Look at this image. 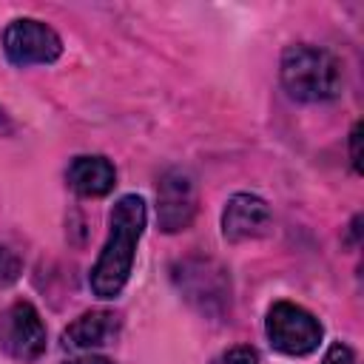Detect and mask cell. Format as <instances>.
<instances>
[{"mask_svg": "<svg viewBox=\"0 0 364 364\" xmlns=\"http://www.w3.org/2000/svg\"><path fill=\"white\" fill-rule=\"evenodd\" d=\"M145 219H148L145 199L136 193H128L114 205L111 219H108V228H111L108 242L102 245L97 264L91 267V276H88L94 296H100V299L119 296V290L125 287V282L131 276L134 253H136V242L145 230Z\"/></svg>", "mask_w": 364, "mask_h": 364, "instance_id": "obj_1", "label": "cell"}, {"mask_svg": "<svg viewBox=\"0 0 364 364\" xmlns=\"http://www.w3.org/2000/svg\"><path fill=\"white\" fill-rule=\"evenodd\" d=\"M282 85L293 100L327 102L341 94L344 71L336 54L318 46H290L282 54Z\"/></svg>", "mask_w": 364, "mask_h": 364, "instance_id": "obj_2", "label": "cell"}, {"mask_svg": "<svg viewBox=\"0 0 364 364\" xmlns=\"http://www.w3.org/2000/svg\"><path fill=\"white\" fill-rule=\"evenodd\" d=\"M267 338L284 355H307L321 341V324L313 313L293 301H276L267 313Z\"/></svg>", "mask_w": 364, "mask_h": 364, "instance_id": "obj_3", "label": "cell"}, {"mask_svg": "<svg viewBox=\"0 0 364 364\" xmlns=\"http://www.w3.org/2000/svg\"><path fill=\"white\" fill-rule=\"evenodd\" d=\"M179 290L191 304H196L202 313L219 316L230 304V279L228 270L210 259H188L173 273Z\"/></svg>", "mask_w": 364, "mask_h": 364, "instance_id": "obj_4", "label": "cell"}, {"mask_svg": "<svg viewBox=\"0 0 364 364\" xmlns=\"http://www.w3.org/2000/svg\"><path fill=\"white\" fill-rule=\"evenodd\" d=\"M3 51L14 65H46L63 54V40L51 26L34 17H17L3 31Z\"/></svg>", "mask_w": 364, "mask_h": 364, "instance_id": "obj_5", "label": "cell"}, {"mask_svg": "<svg viewBox=\"0 0 364 364\" xmlns=\"http://www.w3.org/2000/svg\"><path fill=\"white\" fill-rule=\"evenodd\" d=\"M196 213V185L188 171L171 168L159 176L156 185V222L159 230L176 233L193 222Z\"/></svg>", "mask_w": 364, "mask_h": 364, "instance_id": "obj_6", "label": "cell"}, {"mask_svg": "<svg viewBox=\"0 0 364 364\" xmlns=\"http://www.w3.org/2000/svg\"><path fill=\"white\" fill-rule=\"evenodd\" d=\"M3 338L6 350L17 361H37L46 353V327L34 304L14 301L3 321Z\"/></svg>", "mask_w": 364, "mask_h": 364, "instance_id": "obj_7", "label": "cell"}, {"mask_svg": "<svg viewBox=\"0 0 364 364\" xmlns=\"http://www.w3.org/2000/svg\"><path fill=\"white\" fill-rule=\"evenodd\" d=\"M270 228V208L256 193H233L222 210V236L228 242L256 239Z\"/></svg>", "mask_w": 364, "mask_h": 364, "instance_id": "obj_8", "label": "cell"}, {"mask_svg": "<svg viewBox=\"0 0 364 364\" xmlns=\"http://www.w3.org/2000/svg\"><path fill=\"white\" fill-rule=\"evenodd\" d=\"M119 333V318L111 310H91L82 313L68 330L63 333V347L68 350H94L102 344H111Z\"/></svg>", "mask_w": 364, "mask_h": 364, "instance_id": "obj_9", "label": "cell"}, {"mask_svg": "<svg viewBox=\"0 0 364 364\" xmlns=\"http://www.w3.org/2000/svg\"><path fill=\"white\" fill-rule=\"evenodd\" d=\"M117 182V171L105 156H77L68 165V185L80 196H105Z\"/></svg>", "mask_w": 364, "mask_h": 364, "instance_id": "obj_10", "label": "cell"}, {"mask_svg": "<svg viewBox=\"0 0 364 364\" xmlns=\"http://www.w3.org/2000/svg\"><path fill=\"white\" fill-rule=\"evenodd\" d=\"M20 273H23V259H20L14 250L0 247V287H6V284H11V282H17V279H20Z\"/></svg>", "mask_w": 364, "mask_h": 364, "instance_id": "obj_11", "label": "cell"}, {"mask_svg": "<svg viewBox=\"0 0 364 364\" xmlns=\"http://www.w3.org/2000/svg\"><path fill=\"white\" fill-rule=\"evenodd\" d=\"M321 364H355V355H353V350H350L347 344L336 341V344H330V350L324 353V361H321Z\"/></svg>", "mask_w": 364, "mask_h": 364, "instance_id": "obj_12", "label": "cell"}, {"mask_svg": "<svg viewBox=\"0 0 364 364\" xmlns=\"http://www.w3.org/2000/svg\"><path fill=\"white\" fill-rule=\"evenodd\" d=\"M225 364H259V353L253 347H247V344H239V347L228 350Z\"/></svg>", "mask_w": 364, "mask_h": 364, "instance_id": "obj_13", "label": "cell"}, {"mask_svg": "<svg viewBox=\"0 0 364 364\" xmlns=\"http://www.w3.org/2000/svg\"><path fill=\"white\" fill-rule=\"evenodd\" d=\"M358 142H361V125L355 122L353 131H350V159H353V168L361 173V151H358Z\"/></svg>", "mask_w": 364, "mask_h": 364, "instance_id": "obj_14", "label": "cell"}, {"mask_svg": "<svg viewBox=\"0 0 364 364\" xmlns=\"http://www.w3.org/2000/svg\"><path fill=\"white\" fill-rule=\"evenodd\" d=\"M65 364H114V361L105 358V355H82V358H74V361H65Z\"/></svg>", "mask_w": 364, "mask_h": 364, "instance_id": "obj_15", "label": "cell"}, {"mask_svg": "<svg viewBox=\"0 0 364 364\" xmlns=\"http://www.w3.org/2000/svg\"><path fill=\"white\" fill-rule=\"evenodd\" d=\"M0 119H3V108H0Z\"/></svg>", "mask_w": 364, "mask_h": 364, "instance_id": "obj_16", "label": "cell"}]
</instances>
